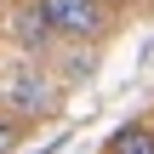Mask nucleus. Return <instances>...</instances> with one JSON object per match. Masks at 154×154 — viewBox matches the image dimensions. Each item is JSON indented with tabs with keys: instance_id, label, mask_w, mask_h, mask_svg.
Returning <instances> with one entry per match:
<instances>
[{
	"instance_id": "nucleus-4",
	"label": "nucleus",
	"mask_w": 154,
	"mask_h": 154,
	"mask_svg": "<svg viewBox=\"0 0 154 154\" xmlns=\"http://www.w3.org/2000/svg\"><path fill=\"white\" fill-rule=\"evenodd\" d=\"M17 40H23V46H46V40H51V29L40 23V11H23V17H17Z\"/></svg>"
},
{
	"instance_id": "nucleus-5",
	"label": "nucleus",
	"mask_w": 154,
	"mask_h": 154,
	"mask_svg": "<svg viewBox=\"0 0 154 154\" xmlns=\"http://www.w3.org/2000/svg\"><path fill=\"white\" fill-rule=\"evenodd\" d=\"M17 143H23V126L17 120H0V154H17Z\"/></svg>"
},
{
	"instance_id": "nucleus-2",
	"label": "nucleus",
	"mask_w": 154,
	"mask_h": 154,
	"mask_svg": "<svg viewBox=\"0 0 154 154\" xmlns=\"http://www.w3.org/2000/svg\"><path fill=\"white\" fill-rule=\"evenodd\" d=\"M51 97H57V91H51V80H46V74H34V69H23V74L11 80V103H17L23 114H40V109H51Z\"/></svg>"
},
{
	"instance_id": "nucleus-1",
	"label": "nucleus",
	"mask_w": 154,
	"mask_h": 154,
	"mask_svg": "<svg viewBox=\"0 0 154 154\" xmlns=\"http://www.w3.org/2000/svg\"><path fill=\"white\" fill-rule=\"evenodd\" d=\"M34 11L51 34H97L103 29V0H40Z\"/></svg>"
},
{
	"instance_id": "nucleus-3",
	"label": "nucleus",
	"mask_w": 154,
	"mask_h": 154,
	"mask_svg": "<svg viewBox=\"0 0 154 154\" xmlns=\"http://www.w3.org/2000/svg\"><path fill=\"white\" fill-rule=\"evenodd\" d=\"M103 154H154V131H149V126H120Z\"/></svg>"
}]
</instances>
